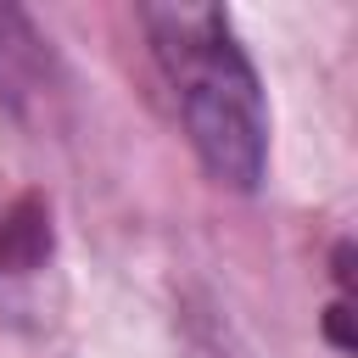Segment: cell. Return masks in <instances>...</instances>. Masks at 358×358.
I'll return each mask as SVG.
<instances>
[{"mask_svg": "<svg viewBox=\"0 0 358 358\" xmlns=\"http://www.w3.org/2000/svg\"><path fill=\"white\" fill-rule=\"evenodd\" d=\"M56 56L45 34L28 22V11L0 6V106L17 117H45L56 101Z\"/></svg>", "mask_w": 358, "mask_h": 358, "instance_id": "cell-2", "label": "cell"}, {"mask_svg": "<svg viewBox=\"0 0 358 358\" xmlns=\"http://www.w3.org/2000/svg\"><path fill=\"white\" fill-rule=\"evenodd\" d=\"M56 252V229H50V207L34 190L0 196V280H34Z\"/></svg>", "mask_w": 358, "mask_h": 358, "instance_id": "cell-3", "label": "cell"}, {"mask_svg": "<svg viewBox=\"0 0 358 358\" xmlns=\"http://www.w3.org/2000/svg\"><path fill=\"white\" fill-rule=\"evenodd\" d=\"M151 56L173 90L179 123L201 157V168L229 190H257L268 162V112L263 84L218 6H145Z\"/></svg>", "mask_w": 358, "mask_h": 358, "instance_id": "cell-1", "label": "cell"}]
</instances>
